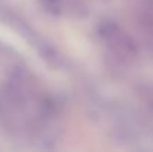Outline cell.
Instances as JSON below:
<instances>
[{"label": "cell", "mask_w": 153, "mask_h": 152, "mask_svg": "<svg viewBox=\"0 0 153 152\" xmlns=\"http://www.w3.org/2000/svg\"><path fill=\"white\" fill-rule=\"evenodd\" d=\"M104 45L119 60H132L135 57V46L126 31L114 22H104L98 28Z\"/></svg>", "instance_id": "1"}]
</instances>
